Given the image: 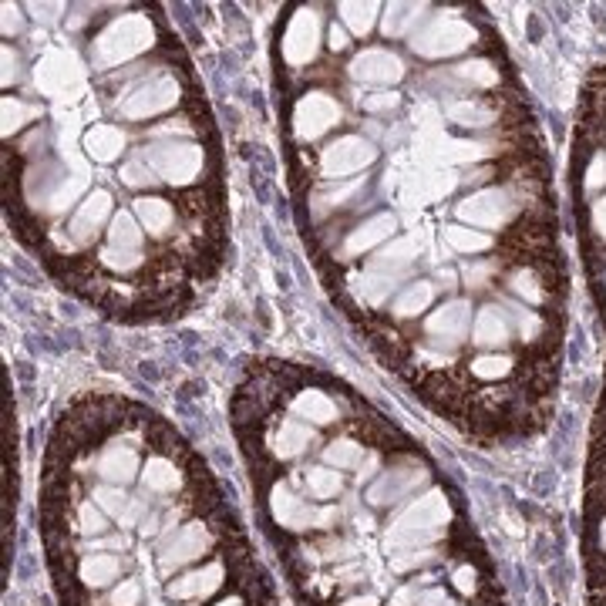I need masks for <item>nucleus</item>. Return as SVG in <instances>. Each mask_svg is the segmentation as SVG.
<instances>
[{"label":"nucleus","mask_w":606,"mask_h":606,"mask_svg":"<svg viewBox=\"0 0 606 606\" xmlns=\"http://www.w3.org/2000/svg\"><path fill=\"white\" fill-rule=\"evenodd\" d=\"M351 75L357 81H367V85H391V81H398L404 75V64L394 58L391 51L371 48V51H361L351 61Z\"/></svg>","instance_id":"obj_12"},{"label":"nucleus","mask_w":606,"mask_h":606,"mask_svg":"<svg viewBox=\"0 0 606 606\" xmlns=\"http://www.w3.org/2000/svg\"><path fill=\"white\" fill-rule=\"evenodd\" d=\"M293 415L314 421V425H330V421H337V404H334V398H327L324 391L310 388L293 398Z\"/></svg>","instance_id":"obj_20"},{"label":"nucleus","mask_w":606,"mask_h":606,"mask_svg":"<svg viewBox=\"0 0 606 606\" xmlns=\"http://www.w3.org/2000/svg\"><path fill=\"white\" fill-rule=\"evenodd\" d=\"M78 78H81V71H78L75 58H68V54H61V51L44 54L38 61V88H44L48 95H58V91H64L68 85H75Z\"/></svg>","instance_id":"obj_13"},{"label":"nucleus","mask_w":606,"mask_h":606,"mask_svg":"<svg viewBox=\"0 0 606 606\" xmlns=\"http://www.w3.org/2000/svg\"><path fill=\"white\" fill-rule=\"evenodd\" d=\"M418 256L415 240H394L388 250H381V256L374 260V270H394V266H404Z\"/></svg>","instance_id":"obj_29"},{"label":"nucleus","mask_w":606,"mask_h":606,"mask_svg":"<svg viewBox=\"0 0 606 606\" xmlns=\"http://www.w3.org/2000/svg\"><path fill=\"white\" fill-rule=\"evenodd\" d=\"M112 213V199H108V192H95V196H88L81 202V209L71 219V240L75 243H91V236L98 233V226L105 223V216Z\"/></svg>","instance_id":"obj_14"},{"label":"nucleus","mask_w":606,"mask_h":606,"mask_svg":"<svg viewBox=\"0 0 606 606\" xmlns=\"http://www.w3.org/2000/svg\"><path fill=\"white\" fill-rule=\"evenodd\" d=\"M394 226H398V219H394L391 213L374 216L371 223L357 226L354 233L347 236V243H344V256H357V253L371 250V246H378L381 240H388V236L394 233Z\"/></svg>","instance_id":"obj_18"},{"label":"nucleus","mask_w":606,"mask_h":606,"mask_svg":"<svg viewBox=\"0 0 606 606\" xmlns=\"http://www.w3.org/2000/svg\"><path fill=\"white\" fill-rule=\"evenodd\" d=\"M445 115L452 118V122L465 125V128H485V125L495 122L492 108L479 105V101H452V105L445 108Z\"/></svg>","instance_id":"obj_24"},{"label":"nucleus","mask_w":606,"mask_h":606,"mask_svg":"<svg viewBox=\"0 0 606 606\" xmlns=\"http://www.w3.org/2000/svg\"><path fill=\"white\" fill-rule=\"evenodd\" d=\"M468 330H472V303H465V300H455V303H448V307L435 310L425 324L428 344L438 347V351H455V347L468 337Z\"/></svg>","instance_id":"obj_8"},{"label":"nucleus","mask_w":606,"mask_h":606,"mask_svg":"<svg viewBox=\"0 0 606 606\" xmlns=\"http://www.w3.org/2000/svg\"><path fill=\"white\" fill-rule=\"evenodd\" d=\"M307 492L314 495V499H334L337 492H341V472H337V468H310L307 472Z\"/></svg>","instance_id":"obj_25"},{"label":"nucleus","mask_w":606,"mask_h":606,"mask_svg":"<svg viewBox=\"0 0 606 606\" xmlns=\"http://www.w3.org/2000/svg\"><path fill=\"white\" fill-rule=\"evenodd\" d=\"M122 182H125V186H132V189L149 186V182H152V169L145 162H128V165H122Z\"/></svg>","instance_id":"obj_32"},{"label":"nucleus","mask_w":606,"mask_h":606,"mask_svg":"<svg viewBox=\"0 0 606 606\" xmlns=\"http://www.w3.org/2000/svg\"><path fill=\"white\" fill-rule=\"evenodd\" d=\"M17 27H21V14H17V7L4 4V34L17 31Z\"/></svg>","instance_id":"obj_36"},{"label":"nucleus","mask_w":606,"mask_h":606,"mask_svg":"<svg viewBox=\"0 0 606 606\" xmlns=\"http://www.w3.org/2000/svg\"><path fill=\"white\" fill-rule=\"evenodd\" d=\"M85 149L95 162H115L125 149V135L115 125H95L85 132Z\"/></svg>","instance_id":"obj_19"},{"label":"nucleus","mask_w":606,"mask_h":606,"mask_svg":"<svg viewBox=\"0 0 606 606\" xmlns=\"http://www.w3.org/2000/svg\"><path fill=\"white\" fill-rule=\"evenodd\" d=\"M24 115H34V112H31L27 105H21V101L4 98V135H11L14 128H21V125H24V122H21Z\"/></svg>","instance_id":"obj_33"},{"label":"nucleus","mask_w":606,"mask_h":606,"mask_svg":"<svg viewBox=\"0 0 606 606\" xmlns=\"http://www.w3.org/2000/svg\"><path fill=\"white\" fill-rule=\"evenodd\" d=\"M108 240H112V250H118V253H142L145 236H142V229H139V223H135L132 216L118 213L112 219V229H108Z\"/></svg>","instance_id":"obj_21"},{"label":"nucleus","mask_w":606,"mask_h":606,"mask_svg":"<svg viewBox=\"0 0 606 606\" xmlns=\"http://www.w3.org/2000/svg\"><path fill=\"white\" fill-rule=\"evenodd\" d=\"M176 101H179V81L172 75H159L135 88L132 95L118 105V112H122V118H128V122H142V118H152L165 112V108H172Z\"/></svg>","instance_id":"obj_4"},{"label":"nucleus","mask_w":606,"mask_h":606,"mask_svg":"<svg viewBox=\"0 0 606 606\" xmlns=\"http://www.w3.org/2000/svg\"><path fill=\"white\" fill-rule=\"evenodd\" d=\"M14 64H17V58L11 54V48H4V85H11V81L17 78V68H14Z\"/></svg>","instance_id":"obj_38"},{"label":"nucleus","mask_w":606,"mask_h":606,"mask_svg":"<svg viewBox=\"0 0 606 606\" xmlns=\"http://www.w3.org/2000/svg\"><path fill=\"white\" fill-rule=\"evenodd\" d=\"M142 162L172 186H192L206 169V149L196 142H162L142 149Z\"/></svg>","instance_id":"obj_2"},{"label":"nucleus","mask_w":606,"mask_h":606,"mask_svg":"<svg viewBox=\"0 0 606 606\" xmlns=\"http://www.w3.org/2000/svg\"><path fill=\"white\" fill-rule=\"evenodd\" d=\"M593 229H596V233L606 236V199H600V202L593 206Z\"/></svg>","instance_id":"obj_37"},{"label":"nucleus","mask_w":606,"mask_h":606,"mask_svg":"<svg viewBox=\"0 0 606 606\" xmlns=\"http://www.w3.org/2000/svg\"><path fill=\"white\" fill-rule=\"evenodd\" d=\"M374 159H378V149H374L371 142L347 135V139H337L334 145H327L324 155H320V176L347 179L354 176V172H361L364 165H371Z\"/></svg>","instance_id":"obj_5"},{"label":"nucleus","mask_w":606,"mask_h":606,"mask_svg":"<svg viewBox=\"0 0 606 606\" xmlns=\"http://www.w3.org/2000/svg\"><path fill=\"white\" fill-rule=\"evenodd\" d=\"M425 7H411V4H391L388 14H384V34H404V27L411 21H418Z\"/></svg>","instance_id":"obj_30"},{"label":"nucleus","mask_w":606,"mask_h":606,"mask_svg":"<svg viewBox=\"0 0 606 606\" xmlns=\"http://www.w3.org/2000/svg\"><path fill=\"white\" fill-rule=\"evenodd\" d=\"M361 189H364V182H361V179H354V182H347V186L334 189V192H327V196H320V202H327V206H341L344 199L357 196V192H361Z\"/></svg>","instance_id":"obj_35"},{"label":"nucleus","mask_w":606,"mask_h":606,"mask_svg":"<svg viewBox=\"0 0 606 606\" xmlns=\"http://www.w3.org/2000/svg\"><path fill=\"white\" fill-rule=\"evenodd\" d=\"M505 314H509V310H499V307H482L479 314H475V327H472L475 347L499 354V347L509 341V320H505Z\"/></svg>","instance_id":"obj_15"},{"label":"nucleus","mask_w":606,"mask_h":606,"mask_svg":"<svg viewBox=\"0 0 606 606\" xmlns=\"http://www.w3.org/2000/svg\"><path fill=\"white\" fill-rule=\"evenodd\" d=\"M394 287H398V280H394L391 273H381V270L364 273V280H361V297H364V303H371V307H381V303L394 293Z\"/></svg>","instance_id":"obj_26"},{"label":"nucleus","mask_w":606,"mask_h":606,"mask_svg":"<svg viewBox=\"0 0 606 606\" xmlns=\"http://www.w3.org/2000/svg\"><path fill=\"white\" fill-rule=\"evenodd\" d=\"M472 41H475L472 24L455 21V17H448V21H445V17H442V21H435L428 31L415 34L411 48H415L418 54H425V58H448V54L465 51Z\"/></svg>","instance_id":"obj_7"},{"label":"nucleus","mask_w":606,"mask_h":606,"mask_svg":"<svg viewBox=\"0 0 606 606\" xmlns=\"http://www.w3.org/2000/svg\"><path fill=\"white\" fill-rule=\"evenodd\" d=\"M330 48H334V51L347 48V34L341 31V27H330Z\"/></svg>","instance_id":"obj_39"},{"label":"nucleus","mask_w":606,"mask_h":606,"mask_svg":"<svg viewBox=\"0 0 606 606\" xmlns=\"http://www.w3.org/2000/svg\"><path fill=\"white\" fill-rule=\"evenodd\" d=\"M431 300H435V287H431V283L425 280L411 283V287L394 300V317H415L421 310H428Z\"/></svg>","instance_id":"obj_23"},{"label":"nucleus","mask_w":606,"mask_h":606,"mask_svg":"<svg viewBox=\"0 0 606 606\" xmlns=\"http://www.w3.org/2000/svg\"><path fill=\"white\" fill-rule=\"evenodd\" d=\"M522 199L512 196V189H482L475 192L472 199H465L462 206H458V216L465 219V223L472 226H482V229H499L509 223L512 216L519 213Z\"/></svg>","instance_id":"obj_3"},{"label":"nucleus","mask_w":606,"mask_h":606,"mask_svg":"<svg viewBox=\"0 0 606 606\" xmlns=\"http://www.w3.org/2000/svg\"><path fill=\"white\" fill-rule=\"evenodd\" d=\"M364 445L354 442V438H341V442H330L324 448V462L330 468H337V472H351V468H361L364 465Z\"/></svg>","instance_id":"obj_22"},{"label":"nucleus","mask_w":606,"mask_h":606,"mask_svg":"<svg viewBox=\"0 0 606 606\" xmlns=\"http://www.w3.org/2000/svg\"><path fill=\"white\" fill-rule=\"evenodd\" d=\"M149 44H152V21L149 17L125 14L95 38V44H91V61H95L98 68H115V64L142 54Z\"/></svg>","instance_id":"obj_1"},{"label":"nucleus","mask_w":606,"mask_h":606,"mask_svg":"<svg viewBox=\"0 0 606 606\" xmlns=\"http://www.w3.org/2000/svg\"><path fill=\"white\" fill-rule=\"evenodd\" d=\"M317 34H320V21L314 11H297V17L287 27V38H283V61L290 68H300L314 58L317 51Z\"/></svg>","instance_id":"obj_11"},{"label":"nucleus","mask_w":606,"mask_h":606,"mask_svg":"<svg viewBox=\"0 0 606 606\" xmlns=\"http://www.w3.org/2000/svg\"><path fill=\"white\" fill-rule=\"evenodd\" d=\"M455 75H458V78H465V81H472V85H482V88H489V85H495V81H499V71H495L489 61H468V64H458Z\"/></svg>","instance_id":"obj_31"},{"label":"nucleus","mask_w":606,"mask_h":606,"mask_svg":"<svg viewBox=\"0 0 606 606\" xmlns=\"http://www.w3.org/2000/svg\"><path fill=\"white\" fill-rule=\"evenodd\" d=\"M337 122H341V108L330 95H320V91H310L297 101L293 108V132H297L300 142H314L324 132H330Z\"/></svg>","instance_id":"obj_6"},{"label":"nucleus","mask_w":606,"mask_h":606,"mask_svg":"<svg viewBox=\"0 0 606 606\" xmlns=\"http://www.w3.org/2000/svg\"><path fill=\"white\" fill-rule=\"evenodd\" d=\"M270 512H273V522L287 532H303V529H314V519H317V509L310 502H303L300 495H293L287 485L277 482L270 492Z\"/></svg>","instance_id":"obj_10"},{"label":"nucleus","mask_w":606,"mask_h":606,"mask_svg":"<svg viewBox=\"0 0 606 606\" xmlns=\"http://www.w3.org/2000/svg\"><path fill=\"white\" fill-rule=\"evenodd\" d=\"M337 11H341V17L354 34H367L374 27V17H378V4H351V0H347Z\"/></svg>","instance_id":"obj_28"},{"label":"nucleus","mask_w":606,"mask_h":606,"mask_svg":"<svg viewBox=\"0 0 606 606\" xmlns=\"http://www.w3.org/2000/svg\"><path fill=\"white\" fill-rule=\"evenodd\" d=\"M445 240L458 253H482V250H489V246H492V240L485 233H475V229H465V226H448Z\"/></svg>","instance_id":"obj_27"},{"label":"nucleus","mask_w":606,"mask_h":606,"mask_svg":"<svg viewBox=\"0 0 606 606\" xmlns=\"http://www.w3.org/2000/svg\"><path fill=\"white\" fill-rule=\"evenodd\" d=\"M361 105H364V112H384V108L398 105V95H391V91H378V95H364Z\"/></svg>","instance_id":"obj_34"},{"label":"nucleus","mask_w":606,"mask_h":606,"mask_svg":"<svg viewBox=\"0 0 606 606\" xmlns=\"http://www.w3.org/2000/svg\"><path fill=\"white\" fill-rule=\"evenodd\" d=\"M223 586H226V559L216 556L209 559V563H202L199 569H192V573L172 580L165 586V596H169V600H206V596H213L216 590H223Z\"/></svg>","instance_id":"obj_9"},{"label":"nucleus","mask_w":606,"mask_h":606,"mask_svg":"<svg viewBox=\"0 0 606 606\" xmlns=\"http://www.w3.org/2000/svg\"><path fill=\"white\" fill-rule=\"evenodd\" d=\"M310 442H314L310 425H303L300 418H283L277 435H273V455L283 458V462H290V458H297L300 452H307Z\"/></svg>","instance_id":"obj_16"},{"label":"nucleus","mask_w":606,"mask_h":606,"mask_svg":"<svg viewBox=\"0 0 606 606\" xmlns=\"http://www.w3.org/2000/svg\"><path fill=\"white\" fill-rule=\"evenodd\" d=\"M135 216H139L142 229H149L155 236H165L169 229H176V209H172V202H165L159 196L135 199Z\"/></svg>","instance_id":"obj_17"}]
</instances>
